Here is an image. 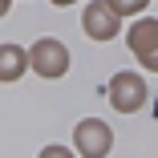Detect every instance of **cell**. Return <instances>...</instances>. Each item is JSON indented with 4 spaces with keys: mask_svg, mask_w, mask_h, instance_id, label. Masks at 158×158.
Returning a JSON list of instances; mask_svg holds the SVG:
<instances>
[{
    "mask_svg": "<svg viewBox=\"0 0 158 158\" xmlns=\"http://www.w3.org/2000/svg\"><path fill=\"white\" fill-rule=\"evenodd\" d=\"M110 8H114V12H126V16H130V12L146 8V0H110Z\"/></svg>",
    "mask_w": 158,
    "mask_h": 158,
    "instance_id": "obj_7",
    "label": "cell"
},
{
    "mask_svg": "<svg viewBox=\"0 0 158 158\" xmlns=\"http://www.w3.org/2000/svg\"><path fill=\"white\" fill-rule=\"evenodd\" d=\"M81 24H85V33H89V37H98V41H110V37L118 33V16H114L110 4H102V0H93V4L85 8Z\"/></svg>",
    "mask_w": 158,
    "mask_h": 158,
    "instance_id": "obj_4",
    "label": "cell"
},
{
    "mask_svg": "<svg viewBox=\"0 0 158 158\" xmlns=\"http://www.w3.org/2000/svg\"><path fill=\"white\" fill-rule=\"evenodd\" d=\"M28 65H33L41 77H61L69 69V53L61 41H37L33 53H28Z\"/></svg>",
    "mask_w": 158,
    "mask_h": 158,
    "instance_id": "obj_1",
    "label": "cell"
},
{
    "mask_svg": "<svg viewBox=\"0 0 158 158\" xmlns=\"http://www.w3.org/2000/svg\"><path fill=\"white\" fill-rule=\"evenodd\" d=\"M154 118H158V106H154Z\"/></svg>",
    "mask_w": 158,
    "mask_h": 158,
    "instance_id": "obj_10",
    "label": "cell"
},
{
    "mask_svg": "<svg viewBox=\"0 0 158 158\" xmlns=\"http://www.w3.org/2000/svg\"><path fill=\"white\" fill-rule=\"evenodd\" d=\"M4 12H8V0H0V16H4Z\"/></svg>",
    "mask_w": 158,
    "mask_h": 158,
    "instance_id": "obj_8",
    "label": "cell"
},
{
    "mask_svg": "<svg viewBox=\"0 0 158 158\" xmlns=\"http://www.w3.org/2000/svg\"><path fill=\"white\" fill-rule=\"evenodd\" d=\"M77 146H81V154H106L110 150V126L106 122H81L77 126Z\"/></svg>",
    "mask_w": 158,
    "mask_h": 158,
    "instance_id": "obj_5",
    "label": "cell"
},
{
    "mask_svg": "<svg viewBox=\"0 0 158 158\" xmlns=\"http://www.w3.org/2000/svg\"><path fill=\"white\" fill-rule=\"evenodd\" d=\"M110 102H114V110H122V114L138 110V106L146 102V81H142L138 73H118L114 85H110Z\"/></svg>",
    "mask_w": 158,
    "mask_h": 158,
    "instance_id": "obj_2",
    "label": "cell"
},
{
    "mask_svg": "<svg viewBox=\"0 0 158 158\" xmlns=\"http://www.w3.org/2000/svg\"><path fill=\"white\" fill-rule=\"evenodd\" d=\"M53 4H73V0H53Z\"/></svg>",
    "mask_w": 158,
    "mask_h": 158,
    "instance_id": "obj_9",
    "label": "cell"
},
{
    "mask_svg": "<svg viewBox=\"0 0 158 158\" xmlns=\"http://www.w3.org/2000/svg\"><path fill=\"white\" fill-rule=\"evenodd\" d=\"M130 49L138 53V61L146 69L158 73V20H138L130 28Z\"/></svg>",
    "mask_w": 158,
    "mask_h": 158,
    "instance_id": "obj_3",
    "label": "cell"
},
{
    "mask_svg": "<svg viewBox=\"0 0 158 158\" xmlns=\"http://www.w3.org/2000/svg\"><path fill=\"white\" fill-rule=\"evenodd\" d=\"M28 69V53L16 45H0V81H16Z\"/></svg>",
    "mask_w": 158,
    "mask_h": 158,
    "instance_id": "obj_6",
    "label": "cell"
}]
</instances>
